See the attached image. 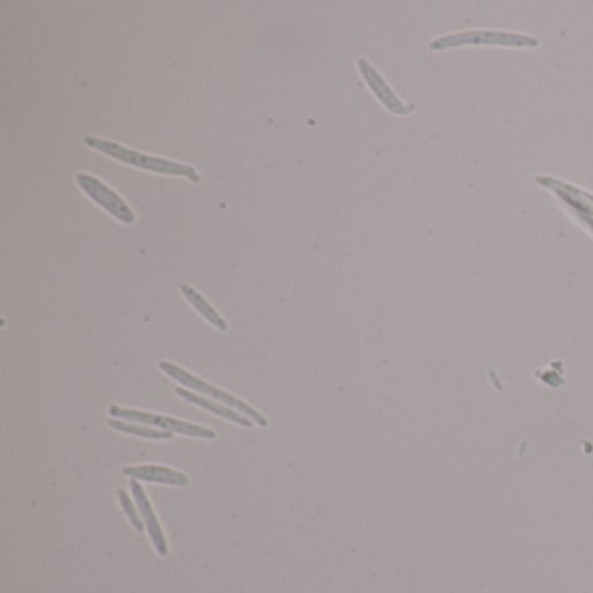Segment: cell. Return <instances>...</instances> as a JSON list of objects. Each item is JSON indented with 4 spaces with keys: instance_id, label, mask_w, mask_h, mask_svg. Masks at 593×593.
Segmentation results:
<instances>
[{
    "instance_id": "cell-1",
    "label": "cell",
    "mask_w": 593,
    "mask_h": 593,
    "mask_svg": "<svg viewBox=\"0 0 593 593\" xmlns=\"http://www.w3.org/2000/svg\"><path fill=\"white\" fill-rule=\"evenodd\" d=\"M84 143L88 145L89 148L101 152V154L109 155L111 158L131 166L136 169H143L148 173H157V175H166V177H185L192 183H200L202 177L198 175L197 169L187 164H181L177 160L171 158H164V157H157V155L141 154L136 152L132 148H128L117 141H110V139H101L98 136H86Z\"/></svg>"
},
{
    "instance_id": "cell-2",
    "label": "cell",
    "mask_w": 593,
    "mask_h": 593,
    "mask_svg": "<svg viewBox=\"0 0 593 593\" xmlns=\"http://www.w3.org/2000/svg\"><path fill=\"white\" fill-rule=\"evenodd\" d=\"M158 368H160L164 373L167 374L169 378H173L175 381H177L179 385H183V387L194 390L196 394H206V396L213 397V398H216V400H221L225 406H228V407L239 411L241 415L249 417V419H251L253 423H256L258 426H266V425H268L266 417H264L262 413H258L254 407H251L249 404H245V402L241 400V398H237V397L232 396V394H228V392H225V390H221V388H216V387L209 385L207 381H204V379H200L197 376H194V374L188 373V371H185V369H181V368L177 366V364L167 362V360H162V362L158 364Z\"/></svg>"
},
{
    "instance_id": "cell-3",
    "label": "cell",
    "mask_w": 593,
    "mask_h": 593,
    "mask_svg": "<svg viewBox=\"0 0 593 593\" xmlns=\"http://www.w3.org/2000/svg\"><path fill=\"white\" fill-rule=\"evenodd\" d=\"M79 188L88 196L94 204H98L101 209H105L115 220L132 225L136 221L134 211L126 204V200L120 197L117 192H113L107 183L98 179L89 173H79L75 177Z\"/></svg>"
},
{
    "instance_id": "cell-4",
    "label": "cell",
    "mask_w": 593,
    "mask_h": 593,
    "mask_svg": "<svg viewBox=\"0 0 593 593\" xmlns=\"http://www.w3.org/2000/svg\"><path fill=\"white\" fill-rule=\"evenodd\" d=\"M111 417H119V419H126V421H139V423H147V425H154V426H162L167 428L171 432H177L181 435L187 437H197V439H216V432L206 426H198L194 423L188 421H181L177 417L162 416V415H155V413H145V411H136V409H124L119 406H111L109 409Z\"/></svg>"
},
{
    "instance_id": "cell-5",
    "label": "cell",
    "mask_w": 593,
    "mask_h": 593,
    "mask_svg": "<svg viewBox=\"0 0 593 593\" xmlns=\"http://www.w3.org/2000/svg\"><path fill=\"white\" fill-rule=\"evenodd\" d=\"M129 487H131L132 496H134V500H136V505L139 508V513H141V517L145 519V526H147V531H148V536H150V540H152L154 549L157 550V553H158L160 557H167V553H169L167 540H166V536H164V532H162V528H160V524H158V521H157L154 508L150 505V502H148V498H147L143 487L138 483V481H134V479H131Z\"/></svg>"
},
{
    "instance_id": "cell-6",
    "label": "cell",
    "mask_w": 593,
    "mask_h": 593,
    "mask_svg": "<svg viewBox=\"0 0 593 593\" xmlns=\"http://www.w3.org/2000/svg\"><path fill=\"white\" fill-rule=\"evenodd\" d=\"M122 473L129 479L143 481V483H166V485H177V487H187L190 483V477L187 473L167 468V466H157V464L129 466V468H124Z\"/></svg>"
},
{
    "instance_id": "cell-7",
    "label": "cell",
    "mask_w": 593,
    "mask_h": 593,
    "mask_svg": "<svg viewBox=\"0 0 593 593\" xmlns=\"http://www.w3.org/2000/svg\"><path fill=\"white\" fill-rule=\"evenodd\" d=\"M357 68L362 73L366 84L373 91L374 96L385 105V109H388V110L394 111V113H406V111H409V109H406V105L400 103V100L394 94V91L387 86V82L379 75V72L366 58H359L357 60Z\"/></svg>"
},
{
    "instance_id": "cell-8",
    "label": "cell",
    "mask_w": 593,
    "mask_h": 593,
    "mask_svg": "<svg viewBox=\"0 0 593 593\" xmlns=\"http://www.w3.org/2000/svg\"><path fill=\"white\" fill-rule=\"evenodd\" d=\"M177 396L181 397L183 400H187L190 404H196L198 407H202V409H206V411H209L213 415H216V416L228 419V421H232V423H235L239 426H244V428L253 426V421L249 417L241 415L239 411H235V409L228 407V406H220V404H216V402H213V400H209L204 396H197V394H194V392H190L187 388H177Z\"/></svg>"
},
{
    "instance_id": "cell-9",
    "label": "cell",
    "mask_w": 593,
    "mask_h": 593,
    "mask_svg": "<svg viewBox=\"0 0 593 593\" xmlns=\"http://www.w3.org/2000/svg\"><path fill=\"white\" fill-rule=\"evenodd\" d=\"M179 291H181V294L185 296V300L192 305V308L197 311L198 315L204 319V320H207L211 326H215L216 330H228V324H226V320L223 319V315H221L220 311L216 310V308L213 307L200 292H198L197 289H194L192 286H187V284H181L179 286Z\"/></svg>"
},
{
    "instance_id": "cell-10",
    "label": "cell",
    "mask_w": 593,
    "mask_h": 593,
    "mask_svg": "<svg viewBox=\"0 0 593 593\" xmlns=\"http://www.w3.org/2000/svg\"><path fill=\"white\" fill-rule=\"evenodd\" d=\"M109 426L113 428V430H117V432H122V434H128V435H136V437H143V439H173L171 432H158V430H152V428H147V426H141V425H134V423L119 421V419H110L109 421Z\"/></svg>"
},
{
    "instance_id": "cell-11",
    "label": "cell",
    "mask_w": 593,
    "mask_h": 593,
    "mask_svg": "<svg viewBox=\"0 0 593 593\" xmlns=\"http://www.w3.org/2000/svg\"><path fill=\"white\" fill-rule=\"evenodd\" d=\"M119 502H120V506L124 510V513L128 515V519L131 521L132 528L136 529L138 532H141L145 529V522L139 519V513L136 510V506L131 502V498L126 494V491H119Z\"/></svg>"
}]
</instances>
